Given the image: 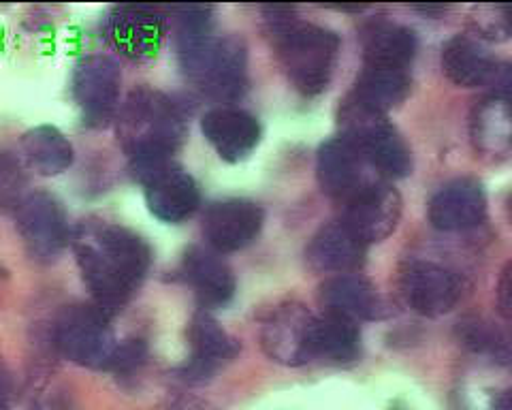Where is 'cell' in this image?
I'll list each match as a JSON object with an SVG mask.
<instances>
[{
    "instance_id": "cell-21",
    "label": "cell",
    "mask_w": 512,
    "mask_h": 410,
    "mask_svg": "<svg viewBox=\"0 0 512 410\" xmlns=\"http://www.w3.org/2000/svg\"><path fill=\"white\" fill-rule=\"evenodd\" d=\"M410 86L412 80L408 69L365 65L348 99L367 112L387 116V112L406 101Z\"/></svg>"
},
{
    "instance_id": "cell-19",
    "label": "cell",
    "mask_w": 512,
    "mask_h": 410,
    "mask_svg": "<svg viewBox=\"0 0 512 410\" xmlns=\"http://www.w3.org/2000/svg\"><path fill=\"white\" fill-rule=\"evenodd\" d=\"M188 285L195 289L199 302L210 308L227 306L235 295V276L212 248L192 246L182 263Z\"/></svg>"
},
{
    "instance_id": "cell-10",
    "label": "cell",
    "mask_w": 512,
    "mask_h": 410,
    "mask_svg": "<svg viewBox=\"0 0 512 410\" xmlns=\"http://www.w3.org/2000/svg\"><path fill=\"white\" fill-rule=\"evenodd\" d=\"M18 231L28 255L41 261H54L69 242V225L62 205L50 193H30L18 205Z\"/></svg>"
},
{
    "instance_id": "cell-32",
    "label": "cell",
    "mask_w": 512,
    "mask_h": 410,
    "mask_svg": "<svg viewBox=\"0 0 512 410\" xmlns=\"http://www.w3.org/2000/svg\"><path fill=\"white\" fill-rule=\"evenodd\" d=\"M498 308L506 321H512V261L504 267L498 282Z\"/></svg>"
},
{
    "instance_id": "cell-29",
    "label": "cell",
    "mask_w": 512,
    "mask_h": 410,
    "mask_svg": "<svg viewBox=\"0 0 512 410\" xmlns=\"http://www.w3.org/2000/svg\"><path fill=\"white\" fill-rule=\"evenodd\" d=\"M26 178L20 161L11 152H0V210H18Z\"/></svg>"
},
{
    "instance_id": "cell-23",
    "label": "cell",
    "mask_w": 512,
    "mask_h": 410,
    "mask_svg": "<svg viewBox=\"0 0 512 410\" xmlns=\"http://www.w3.org/2000/svg\"><path fill=\"white\" fill-rule=\"evenodd\" d=\"M442 69L448 80L461 88H478L498 77V62L478 41L457 35L442 50Z\"/></svg>"
},
{
    "instance_id": "cell-11",
    "label": "cell",
    "mask_w": 512,
    "mask_h": 410,
    "mask_svg": "<svg viewBox=\"0 0 512 410\" xmlns=\"http://www.w3.org/2000/svg\"><path fill=\"white\" fill-rule=\"evenodd\" d=\"M346 205L342 223L370 246L382 242L395 231L402 216V197L395 188L382 180H374L352 197Z\"/></svg>"
},
{
    "instance_id": "cell-33",
    "label": "cell",
    "mask_w": 512,
    "mask_h": 410,
    "mask_svg": "<svg viewBox=\"0 0 512 410\" xmlns=\"http://www.w3.org/2000/svg\"><path fill=\"white\" fill-rule=\"evenodd\" d=\"M500 77V90L495 92V94H500V97H504L510 105H512V65H508V67H504V71L502 73H498Z\"/></svg>"
},
{
    "instance_id": "cell-13",
    "label": "cell",
    "mask_w": 512,
    "mask_h": 410,
    "mask_svg": "<svg viewBox=\"0 0 512 410\" xmlns=\"http://www.w3.org/2000/svg\"><path fill=\"white\" fill-rule=\"evenodd\" d=\"M367 161L355 146V141L346 135L325 141L318 150L316 173L323 193L331 199L348 203L363 186L374 182L367 178Z\"/></svg>"
},
{
    "instance_id": "cell-28",
    "label": "cell",
    "mask_w": 512,
    "mask_h": 410,
    "mask_svg": "<svg viewBox=\"0 0 512 410\" xmlns=\"http://www.w3.org/2000/svg\"><path fill=\"white\" fill-rule=\"evenodd\" d=\"M459 338L474 353L512 364V331L508 329H500L485 321H466L459 329Z\"/></svg>"
},
{
    "instance_id": "cell-16",
    "label": "cell",
    "mask_w": 512,
    "mask_h": 410,
    "mask_svg": "<svg viewBox=\"0 0 512 410\" xmlns=\"http://www.w3.org/2000/svg\"><path fill=\"white\" fill-rule=\"evenodd\" d=\"M487 216V197L476 180H455L442 186L429 201V223L440 231H468Z\"/></svg>"
},
{
    "instance_id": "cell-1",
    "label": "cell",
    "mask_w": 512,
    "mask_h": 410,
    "mask_svg": "<svg viewBox=\"0 0 512 410\" xmlns=\"http://www.w3.org/2000/svg\"><path fill=\"white\" fill-rule=\"evenodd\" d=\"M73 246L94 304L109 317L137 293L152 265L148 242L120 225L86 223L75 231Z\"/></svg>"
},
{
    "instance_id": "cell-8",
    "label": "cell",
    "mask_w": 512,
    "mask_h": 410,
    "mask_svg": "<svg viewBox=\"0 0 512 410\" xmlns=\"http://www.w3.org/2000/svg\"><path fill=\"white\" fill-rule=\"evenodd\" d=\"M122 73L118 62L109 56H86L75 65L71 90L84 122L103 126L114 118L120 101Z\"/></svg>"
},
{
    "instance_id": "cell-18",
    "label": "cell",
    "mask_w": 512,
    "mask_h": 410,
    "mask_svg": "<svg viewBox=\"0 0 512 410\" xmlns=\"http://www.w3.org/2000/svg\"><path fill=\"white\" fill-rule=\"evenodd\" d=\"M325 312L342 314L352 321H376L387 317V304L370 280L359 274H340L320 287Z\"/></svg>"
},
{
    "instance_id": "cell-7",
    "label": "cell",
    "mask_w": 512,
    "mask_h": 410,
    "mask_svg": "<svg viewBox=\"0 0 512 410\" xmlns=\"http://www.w3.org/2000/svg\"><path fill=\"white\" fill-rule=\"evenodd\" d=\"M135 178L143 186L148 210L163 223L178 225L197 212L199 186L195 178L173 161L137 167Z\"/></svg>"
},
{
    "instance_id": "cell-22",
    "label": "cell",
    "mask_w": 512,
    "mask_h": 410,
    "mask_svg": "<svg viewBox=\"0 0 512 410\" xmlns=\"http://www.w3.org/2000/svg\"><path fill=\"white\" fill-rule=\"evenodd\" d=\"M190 366L188 374L205 378L239 353V342L224 331L207 312H197L190 321Z\"/></svg>"
},
{
    "instance_id": "cell-27",
    "label": "cell",
    "mask_w": 512,
    "mask_h": 410,
    "mask_svg": "<svg viewBox=\"0 0 512 410\" xmlns=\"http://www.w3.org/2000/svg\"><path fill=\"white\" fill-rule=\"evenodd\" d=\"M359 325L357 321L346 319L342 314L325 312L323 317H316L314 321V338H312V351L314 359L323 357L329 361H350L359 353Z\"/></svg>"
},
{
    "instance_id": "cell-35",
    "label": "cell",
    "mask_w": 512,
    "mask_h": 410,
    "mask_svg": "<svg viewBox=\"0 0 512 410\" xmlns=\"http://www.w3.org/2000/svg\"><path fill=\"white\" fill-rule=\"evenodd\" d=\"M7 402H9V381L5 372L0 370V410H7Z\"/></svg>"
},
{
    "instance_id": "cell-25",
    "label": "cell",
    "mask_w": 512,
    "mask_h": 410,
    "mask_svg": "<svg viewBox=\"0 0 512 410\" xmlns=\"http://www.w3.org/2000/svg\"><path fill=\"white\" fill-rule=\"evenodd\" d=\"M365 65L408 69L416 56V35L410 28L378 20L363 28Z\"/></svg>"
},
{
    "instance_id": "cell-14",
    "label": "cell",
    "mask_w": 512,
    "mask_h": 410,
    "mask_svg": "<svg viewBox=\"0 0 512 410\" xmlns=\"http://www.w3.org/2000/svg\"><path fill=\"white\" fill-rule=\"evenodd\" d=\"M261 205L248 199H227L214 203L205 214V240L218 255L250 246L263 229Z\"/></svg>"
},
{
    "instance_id": "cell-6",
    "label": "cell",
    "mask_w": 512,
    "mask_h": 410,
    "mask_svg": "<svg viewBox=\"0 0 512 410\" xmlns=\"http://www.w3.org/2000/svg\"><path fill=\"white\" fill-rule=\"evenodd\" d=\"M54 340L64 357L86 368L109 370L118 349L109 314L96 304H75L64 310L56 323Z\"/></svg>"
},
{
    "instance_id": "cell-5",
    "label": "cell",
    "mask_w": 512,
    "mask_h": 410,
    "mask_svg": "<svg viewBox=\"0 0 512 410\" xmlns=\"http://www.w3.org/2000/svg\"><path fill=\"white\" fill-rule=\"evenodd\" d=\"M340 122L344 135L355 141L367 165L376 169L380 176L406 178L412 171L410 148L387 116L367 112L346 99L340 109Z\"/></svg>"
},
{
    "instance_id": "cell-15",
    "label": "cell",
    "mask_w": 512,
    "mask_h": 410,
    "mask_svg": "<svg viewBox=\"0 0 512 410\" xmlns=\"http://www.w3.org/2000/svg\"><path fill=\"white\" fill-rule=\"evenodd\" d=\"M107 37L116 50L131 60L156 56L165 37V18L152 7L122 5L111 11Z\"/></svg>"
},
{
    "instance_id": "cell-4",
    "label": "cell",
    "mask_w": 512,
    "mask_h": 410,
    "mask_svg": "<svg viewBox=\"0 0 512 410\" xmlns=\"http://www.w3.org/2000/svg\"><path fill=\"white\" fill-rule=\"evenodd\" d=\"M118 133L133 169L171 161L186 139V114L165 92L141 88L124 103Z\"/></svg>"
},
{
    "instance_id": "cell-34",
    "label": "cell",
    "mask_w": 512,
    "mask_h": 410,
    "mask_svg": "<svg viewBox=\"0 0 512 410\" xmlns=\"http://www.w3.org/2000/svg\"><path fill=\"white\" fill-rule=\"evenodd\" d=\"M493 410H512V389L500 393L498 400L493 402Z\"/></svg>"
},
{
    "instance_id": "cell-20",
    "label": "cell",
    "mask_w": 512,
    "mask_h": 410,
    "mask_svg": "<svg viewBox=\"0 0 512 410\" xmlns=\"http://www.w3.org/2000/svg\"><path fill=\"white\" fill-rule=\"evenodd\" d=\"M367 246L352 233L342 220L338 223L325 225L320 229L308 250L306 257L312 265V270L325 274H350L365 261Z\"/></svg>"
},
{
    "instance_id": "cell-36",
    "label": "cell",
    "mask_w": 512,
    "mask_h": 410,
    "mask_svg": "<svg viewBox=\"0 0 512 410\" xmlns=\"http://www.w3.org/2000/svg\"><path fill=\"white\" fill-rule=\"evenodd\" d=\"M414 9H419V11L427 13V15H438V13L446 11V5H416Z\"/></svg>"
},
{
    "instance_id": "cell-3",
    "label": "cell",
    "mask_w": 512,
    "mask_h": 410,
    "mask_svg": "<svg viewBox=\"0 0 512 410\" xmlns=\"http://www.w3.org/2000/svg\"><path fill=\"white\" fill-rule=\"evenodd\" d=\"M265 22L291 84L306 97L323 92L338 62V35L301 22L291 7H265Z\"/></svg>"
},
{
    "instance_id": "cell-2",
    "label": "cell",
    "mask_w": 512,
    "mask_h": 410,
    "mask_svg": "<svg viewBox=\"0 0 512 410\" xmlns=\"http://www.w3.org/2000/svg\"><path fill=\"white\" fill-rule=\"evenodd\" d=\"M178 60L186 80L214 101H235L248 84L246 45L231 35H214L210 7H178Z\"/></svg>"
},
{
    "instance_id": "cell-26",
    "label": "cell",
    "mask_w": 512,
    "mask_h": 410,
    "mask_svg": "<svg viewBox=\"0 0 512 410\" xmlns=\"http://www.w3.org/2000/svg\"><path fill=\"white\" fill-rule=\"evenodd\" d=\"M22 152L41 176H58L73 165V146L56 126H35L22 137Z\"/></svg>"
},
{
    "instance_id": "cell-24",
    "label": "cell",
    "mask_w": 512,
    "mask_h": 410,
    "mask_svg": "<svg viewBox=\"0 0 512 410\" xmlns=\"http://www.w3.org/2000/svg\"><path fill=\"white\" fill-rule=\"evenodd\" d=\"M472 144L480 154L510 156L512 154V105L493 94L480 101L470 120Z\"/></svg>"
},
{
    "instance_id": "cell-37",
    "label": "cell",
    "mask_w": 512,
    "mask_h": 410,
    "mask_svg": "<svg viewBox=\"0 0 512 410\" xmlns=\"http://www.w3.org/2000/svg\"><path fill=\"white\" fill-rule=\"evenodd\" d=\"M508 210H510V216H512V195H510V199H508Z\"/></svg>"
},
{
    "instance_id": "cell-12",
    "label": "cell",
    "mask_w": 512,
    "mask_h": 410,
    "mask_svg": "<svg viewBox=\"0 0 512 410\" xmlns=\"http://www.w3.org/2000/svg\"><path fill=\"white\" fill-rule=\"evenodd\" d=\"M316 317L301 304H284L269 314L261 329L263 351L284 366H301L314 359Z\"/></svg>"
},
{
    "instance_id": "cell-9",
    "label": "cell",
    "mask_w": 512,
    "mask_h": 410,
    "mask_svg": "<svg viewBox=\"0 0 512 410\" xmlns=\"http://www.w3.org/2000/svg\"><path fill=\"white\" fill-rule=\"evenodd\" d=\"M399 289H402L404 302L414 312L423 317H442L457 306L461 280L436 261L410 259L399 272Z\"/></svg>"
},
{
    "instance_id": "cell-38",
    "label": "cell",
    "mask_w": 512,
    "mask_h": 410,
    "mask_svg": "<svg viewBox=\"0 0 512 410\" xmlns=\"http://www.w3.org/2000/svg\"><path fill=\"white\" fill-rule=\"evenodd\" d=\"M508 15H510V24H512V5H508Z\"/></svg>"
},
{
    "instance_id": "cell-17",
    "label": "cell",
    "mask_w": 512,
    "mask_h": 410,
    "mask_svg": "<svg viewBox=\"0 0 512 410\" xmlns=\"http://www.w3.org/2000/svg\"><path fill=\"white\" fill-rule=\"evenodd\" d=\"M201 131L220 159L237 163L259 146L261 124L244 109L216 107L201 120Z\"/></svg>"
},
{
    "instance_id": "cell-30",
    "label": "cell",
    "mask_w": 512,
    "mask_h": 410,
    "mask_svg": "<svg viewBox=\"0 0 512 410\" xmlns=\"http://www.w3.org/2000/svg\"><path fill=\"white\" fill-rule=\"evenodd\" d=\"M472 28L478 37L502 41L512 35L508 5H478L472 11Z\"/></svg>"
},
{
    "instance_id": "cell-31",
    "label": "cell",
    "mask_w": 512,
    "mask_h": 410,
    "mask_svg": "<svg viewBox=\"0 0 512 410\" xmlns=\"http://www.w3.org/2000/svg\"><path fill=\"white\" fill-rule=\"evenodd\" d=\"M143 357H146V344H143L141 340H126V342L118 344L114 359H111L109 370L126 372V370L139 366Z\"/></svg>"
}]
</instances>
